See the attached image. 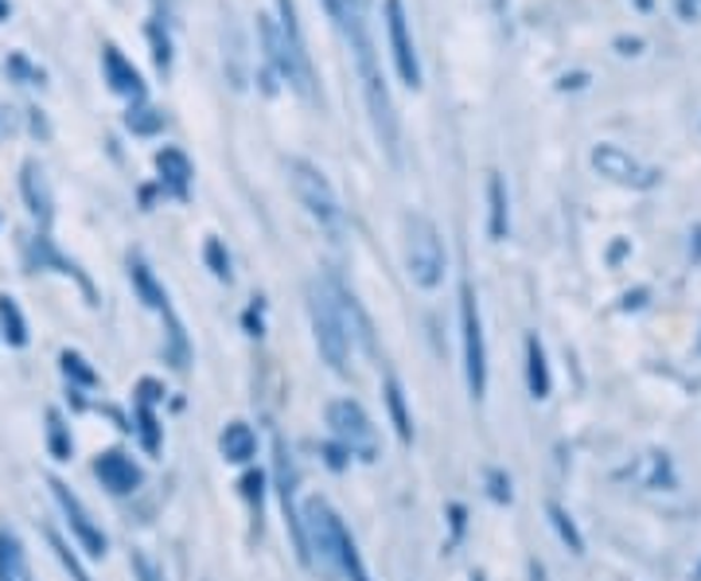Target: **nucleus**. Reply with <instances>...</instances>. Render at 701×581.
<instances>
[{"label":"nucleus","instance_id":"f257e3e1","mask_svg":"<svg viewBox=\"0 0 701 581\" xmlns=\"http://www.w3.org/2000/svg\"><path fill=\"white\" fill-rule=\"evenodd\" d=\"M300 527H305L308 554L316 550V554H320L336 573H343L347 581H371V573H367L363 558H359V550H355V539L347 535L343 519H339L323 499H308Z\"/></svg>","mask_w":701,"mask_h":581},{"label":"nucleus","instance_id":"f03ea898","mask_svg":"<svg viewBox=\"0 0 701 581\" xmlns=\"http://www.w3.org/2000/svg\"><path fill=\"white\" fill-rule=\"evenodd\" d=\"M312 328H316V348L328 359L336 371H347V359H351V336H355V320H351V305H347V293L336 282H320L312 289Z\"/></svg>","mask_w":701,"mask_h":581},{"label":"nucleus","instance_id":"7ed1b4c3","mask_svg":"<svg viewBox=\"0 0 701 581\" xmlns=\"http://www.w3.org/2000/svg\"><path fill=\"white\" fill-rule=\"evenodd\" d=\"M405 270L417 289H437L445 282V246L425 215H405Z\"/></svg>","mask_w":701,"mask_h":581},{"label":"nucleus","instance_id":"20e7f679","mask_svg":"<svg viewBox=\"0 0 701 581\" xmlns=\"http://www.w3.org/2000/svg\"><path fill=\"white\" fill-rule=\"evenodd\" d=\"M289 176H293V191H297V200L305 203L308 215H312L328 234H339L343 211H339V196L328 183V176H323L320 168L308 165V160H289Z\"/></svg>","mask_w":701,"mask_h":581},{"label":"nucleus","instance_id":"39448f33","mask_svg":"<svg viewBox=\"0 0 701 581\" xmlns=\"http://www.w3.org/2000/svg\"><path fill=\"white\" fill-rule=\"evenodd\" d=\"M328 425L336 433V441L343 445V453L351 457L374 461L379 457V430H374L371 414L359 406L355 399H339L328 406Z\"/></svg>","mask_w":701,"mask_h":581},{"label":"nucleus","instance_id":"423d86ee","mask_svg":"<svg viewBox=\"0 0 701 581\" xmlns=\"http://www.w3.org/2000/svg\"><path fill=\"white\" fill-rule=\"evenodd\" d=\"M460 332H464V374H468L471 399H484L487 391V348H484V325H479V305L471 297V285L460 293Z\"/></svg>","mask_w":701,"mask_h":581},{"label":"nucleus","instance_id":"0eeeda50","mask_svg":"<svg viewBox=\"0 0 701 581\" xmlns=\"http://www.w3.org/2000/svg\"><path fill=\"white\" fill-rule=\"evenodd\" d=\"M51 496H55V504H59V511H63V519H66V527H71V535H75V542L86 550L91 558H102L106 554V531H102L98 524L91 519V511L83 507V499L75 496V492L66 488L63 480H51Z\"/></svg>","mask_w":701,"mask_h":581},{"label":"nucleus","instance_id":"6e6552de","mask_svg":"<svg viewBox=\"0 0 701 581\" xmlns=\"http://www.w3.org/2000/svg\"><path fill=\"white\" fill-rule=\"evenodd\" d=\"M386 35H390V51H394V67H397V75H402V83L421 86L417 47H413L410 20H405L402 0H386Z\"/></svg>","mask_w":701,"mask_h":581},{"label":"nucleus","instance_id":"1a4fd4ad","mask_svg":"<svg viewBox=\"0 0 701 581\" xmlns=\"http://www.w3.org/2000/svg\"><path fill=\"white\" fill-rule=\"evenodd\" d=\"M94 476L102 480V488H109L114 496H129L140 488V468L132 465V457H125L121 448H109L94 461Z\"/></svg>","mask_w":701,"mask_h":581},{"label":"nucleus","instance_id":"9d476101","mask_svg":"<svg viewBox=\"0 0 701 581\" xmlns=\"http://www.w3.org/2000/svg\"><path fill=\"white\" fill-rule=\"evenodd\" d=\"M102 71H106V83H109V91H114V94L132 98V102L145 98V83H140L137 67H132L129 59H125L114 43H106V47H102Z\"/></svg>","mask_w":701,"mask_h":581},{"label":"nucleus","instance_id":"9b49d317","mask_svg":"<svg viewBox=\"0 0 701 581\" xmlns=\"http://www.w3.org/2000/svg\"><path fill=\"white\" fill-rule=\"evenodd\" d=\"M593 165L601 168L608 180H616V183H636V188H647V183H655V172L639 168L636 160L627 157L624 149H616V145H601V149L593 152Z\"/></svg>","mask_w":701,"mask_h":581},{"label":"nucleus","instance_id":"f8f14e48","mask_svg":"<svg viewBox=\"0 0 701 581\" xmlns=\"http://www.w3.org/2000/svg\"><path fill=\"white\" fill-rule=\"evenodd\" d=\"M20 191H24L28 211L47 226L51 223V191H47V180H43V168L35 165V160H28L24 172H20Z\"/></svg>","mask_w":701,"mask_h":581},{"label":"nucleus","instance_id":"ddd939ff","mask_svg":"<svg viewBox=\"0 0 701 581\" xmlns=\"http://www.w3.org/2000/svg\"><path fill=\"white\" fill-rule=\"evenodd\" d=\"M157 168H160V180L168 183V191H172V196H188L191 160L183 157L180 149H160L157 152Z\"/></svg>","mask_w":701,"mask_h":581},{"label":"nucleus","instance_id":"4468645a","mask_svg":"<svg viewBox=\"0 0 701 581\" xmlns=\"http://www.w3.org/2000/svg\"><path fill=\"white\" fill-rule=\"evenodd\" d=\"M527 382L534 399H550V363H545V348L538 336H527Z\"/></svg>","mask_w":701,"mask_h":581},{"label":"nucleus","instance_id":"2eb2a0df","mask_svg":"<svg viewBox=\"0 0 701 581\" xmlns=\"http://www.w3.org/2000/svg\"><path fill=\"white\" fill-rule=\"evenodd\" d=\"M0 581H32L24 547L12 531H0Z\"/></svg>","mask_w":701,"mask_h":581},{"label":"nucleus","instance_id":"dca6fc26","mask_svg":"<svg viewBox=\"0 0 701 581\" xmlns=\"http://www.w3.org/2000/svg\"><path fill=\"white\" fill-rule=\"evenodd\" d=\"M219 445H223V457L234 461V465H246V461L257 453V437H254V430H249L246 422H231V425H226L223 441H219Z\"/></svg>","mask_w":701,"mask_h":581},{"label":"nucleus","instance_id":"f3484780","mask_svg":"<svg viewBox=\"0 0 701 581\" xmlns=\"http://www.w3.org/2000/svg\"><path fill=\"white\" fill-rule=\"evenodd\" d=\"M129 277H132V289H137V297L145 300L149 308H157V313H168V293L160 289V282L152 277V270L140 262V257H132L129 262Z\"/></svg>","mask_w":701,"mask_h":581},{"label":"nucleus","instance_id":"a211bd4d","mask_svg":"<svg viewBox=\"0 0 701 581\" xmlns=\"http://www.w3.org/2000/svg\"><path fill=\"white\" fill-rule=\"evenodd\" d=\"M0 332H4V340L12 348H24L28 344V320L20 313L17 297H9V293H0Z\"/></svg>","mask_w":701,"mask_h":581},{"label":"nucleus","instance_id":"6ab92c4d","mask_svg":"<svg viewBox=\"0 0 701 581\" xmlns=\"http://www.w3.org/2000/svg\"><path fill=\"white\" fill-rule=\"evenodd\" d=\"M386 406H390V418H394V430H397V437L410 445L413 441V422H410V410H405V394H402V382L394 379V374H386Z\"/></svg>","mask_w":701,"mask_h":581},{"label":"nucleus","instance_id":"aec40b11","mask_svg":"<svg viewBox=\"0 0 701 581\" xmlns=\"http://www.w3.org/2000/svg\"><path fill=\"white\" fill-rule=\"evenodd\" d=\"M487 200H491V239H507V226H511V219H507V188H503V176H491L487 180Z\"/></svg>","mask_w":701,"mask_h":581},{"label":"nucleus","instance_id":"412c9836","mask_svg":"<svg viewBox=\"0 0 701 581\" xmlns=\"http://www.w3.org/2000/svg\"><path fill=\"white\" fill-rule=\"evenodd\" d=\"M47 448L55 461H71L75 453V437H71V425L63 422L59 410H47Z\"/></svg>","mask_w":701,"mask_h":581},{"label":"nucleus","instance_id":"4be33fe9","mask_svg":"<svg viewBox=\"0 0 701 581\" xmlns=\"http://www.w3.org/2000/svg\"><path fill=\"white\" fill-rule=\"evenodd\" d=\"M47 547H51V550H55V558H59V562H63V570H66V573H71V581H94V578H91V573H86V566H83V562H78V554H75V550L66 547V542H63V539H59V535H55V531H47Z\"/></svg>","mask_w":701,"mask_h":581},{"label":"nucleus","instance_id":"5701e85b","mask_svg":"<svg viewBox=\"0 0 701 581\" xmlns=\"http://www.w3.org/2000/svg\"><path fill=\"white\" fill-rule=\"evenodd\" d=\"M137 433L140 445L149 453H160V430H157V414H152V402H137Z\"/></svg>","mask_w":701,"mask_h":581},{"label":"nucleus","instance_id":"b1692460","mask_svg":"<svg viewBox=\"0 0 701 581\" xmlns=\"http://www.w3.org/2000/svg\"><path fill=\"white\" fill-rule=\"evenodd\" d=\"M125 125H129L132 134L149 137V134H157L160 125H164V117H160L157 109H149V106H137V109H129V117H125Z\"/></svg>","mask_w":701,"mask_h":581},{"label":"nucleus","instance_id":"393cba45","mask_svg":"<svg viewBox=\"0 0 701 581\" xmlns=\"http://www.w3.org/2000/svg\"><path fill=\"white\" fill-rule=\"evenodd\" d=\"M63 371H66V379H78L83 387H94L98 382V374L86 367V359L83 356H75V351H63Z\"/></svg>","mask_w":701,"mask_h":581},{"label":"nucleus","instance_id":"a878e982","mask_svg":"<svg viewBox=\"0 0 701 581\" xmlns=\"http://www.w3.org/2000/svg\"><path fill=\"white\" fill-rule=\"evenodd\" d=\"M550 519H553V527H557V535H561V539L570 542V547H573V550H577V554H581V550H585V542H581L577 527L570 524V515L561 511V507H553V504H550Z\"/></svg>","mask_w":701,"mask_h":581},{"label":"nucleus","instance_id":"bb28decb","mask_svg":"<svg viewBox=\"0 0 701 581\" xmlns=\"http://www.w3.org/2000/svg\"><path fill=\"white\" fill-rule=\"evenodd\" d=\"M206 262H211V270H215L219 282H231V257H226V250L219 239L206 242Z\"/></svg>","mask_w":701,"mask_h":581},{"label":"nucleus","instance_id":"cd10ccee","mask_svg":"<svg viewBox=\"0 0 701 581\" xmlns=\"http://www.w3.org/2000/svg\"><path fill=\"white\" fill-rule=\"evenodd\" d=\"M4 67H9V75H17L20 83H43V71H35L24 55H12L9 63H4Z\"/></svg>","mask_w":701,"mask_h":581},{"label":"nucleus","instance_id":"c85d7f7f","mask_svg":"<svg viewBox=\"0 0 701 581\" xmlns=\"http://www.w3.org/2000/svg\"><path fill=\"white\" fill-rule=\"evenodd\" d=\"M132 573H137V581H164V573L157 570L149 554H132Z\"/></svg>","mask_w":701,"mask_h":581},{"label":"nucleus","instance_id":"c756f323","mask_svg":"<svg viewBox=\"0 0 701 581\" xmlns=\"http://www.w3.org/2000/svg\"><path fill=\"white\" fill-rule=\"evenodd\" d=\"M242 484H246V496H249V499L257 496V504H262V473H249Z\"/></svg>","mask_w":701,"mask_h":581},{"label":"nucleus","instance_id":"7c9ffc66","mask_svg":"<svg viewBox=\"0 0 701 581\" xmlns=\"http://www.w3.org/2000/svg\"><path fill=\"white\" fill-rule=\"evenodd\" d=\"M619 47H624V55H636L644 43H639V40H619Z\"/></svg>","mask_w":701,"mask_h":581},{"label":"nucleus","instance_id":"2f4dec72","mask_svg":"<svg viewBox=\"0 0 701 581\" xmlns=\"http://www.w3.org/2000/svg\"><path fill=\"white\" fill-rule=\"evenodd\" d=\"M323 9H328L331 20H339V0H323Z\"/></svg>","mask_w":701,"mask_h":581},{"label":"nucleus","instance_id":"473e14b6","mask_svg":"<svg viewBox=\"0 0 701 581\" xmlns=\"http://www.w3.org/2000/svg\"><path fill=\"white\" fill-rule=\"evenodd\" d=\"M4 17H9V4H4V0H0V20H4Z\"/></svg>","mask_w":701,"mask_h":581}]
</instances>
